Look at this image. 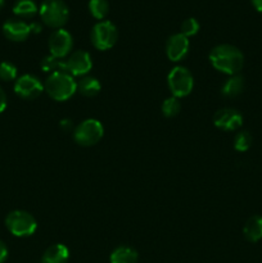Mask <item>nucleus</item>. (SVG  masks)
Masks as SVG:
<instances>
[{
  "label": "nucleus",
  "mask_w": 262,
  "mask_h": 263,
  "mask_svg": "<svg viewBox=\"0 0 262 263\" xmlns=\"http://www.w3.org/2000/svg\"><path fill=\"white\" fill-rule=\"evenodd\" d=\"M3 7H4V0H0V9H2Z\"/></svg>",
  "instance_id": "obj_31"
},
{
  "label": "nucleus",
  "mask_w": 262,
  "mask_h": 263,
  "mask_svg": "<svg viewBox=\"0 0 262 263\" xmlns=\"http://www.w3.org/2000/svg\"><path fill=\"white\" fill-rule=\"evenodd\" d=\"M48 45L51 55L62 59L71 53L72 46H73V39L68 31L64 28H58L49 36Z\"/></svg>",
  "instance_id": "obj_8"
},
{
  "label": "nucleus",
  "mask_w": 262,
  "mask_h": 263,
  "mask_svg": "<svg viewBox=\"0 0 262 263\" xmlns=\"http://www.w3.org/2000/svg\"><path fill=\"white\" fill-rule=\"evenodd\" d=\"M181 33L186 37L189 36L197 35L198 31H199V22H198L195 18H186L184 22L181 23Z\"/></svg>",
  "instance_id": "obj_25"
},
{
  "label": "nucleus",
  "mask_w": 262,
  "mask_h": 263,
  "mask_svg": "<svg viewBox=\"0 0 262 263\" xmlns=\"http://www.w3.org/2000/svg\"><path fill=\"white\" fill-rule=\"evenodd\" d=\"M104 134V127L100 121L89 118L85 120L74 128L73 139L79 145L81 146H92L99 143L100 139Z\"/></svg>",
  "instance_id": "obj_7"
},
{
  "label": "nucleus",
  "mask_w": 262,
  "mask_h": 263,
  "mask_svg": "<svg viewBox=\"0 0 262 263\" xmlns=\"http://www.w3.org/2000/svg\"><path fill=\"white\" fill-rule=\"evenodd\" d=\"M30 28H31V32H35V33L40 32L41 31V26L39 25V23H31Z\"/></svg>",
  "instance_id": "obj_30"
},
{
  "label": "nucleus",
  "mask_w": 262,
  "mask_h": 263,
  "mask_svg": "<svg viewBox=\"0 0 262 263\" xmlns=\"http://www.w3.org/2000/svg\"><path fill=\"white\" fill-rule=\"evenodd\" d=\"M41 69L44 72L53 73L57 71H64V61H61L59 58H55L53 55H48L41 61Z\"/></svg>",
  "instance_id": "obj_22"
},
{
  "label": "nucleus",
  "mask_w": 262,
  "mask_h": 263,
  "mask_svg": "<svg viewBox=\"0 0 262 263\" xmlns=\"http://www.w3.org/2000/svg\"><path fill=\"white\" fill-rule=\"evenodd\" d=\"M17 77V67L10 62L0 63V80L3 81H13Z\"/></svg>",
  "instance_id": "obj_24"
},
{
  "label": "nucleus",
  "mask_w": 262,
  "mask_h": 263,
  "mask_svg": "<svg viewBox=\"0 0 262 263\" xmlns=\"http://www.w3.org/2000/svg\"><path fill=\"white\" fill-rule=\"evenodd\" d=\"M167 84H169L170 91L172 92V97L184 98L192 92L194 79L189 69L182 66H177L172 68L169 73Z\"/></svg>",
  "instance_id": "obj_5"
},
{
  "label": "nucleus",
  "mask_w": 262,
  "mask_h": 263,
  "mask_svg": "<svg viewBox=\"0 0 262 263\" xmlns=\"http://www.w3.org/2000/svg\"><path fill=\"white\" fill-rule=\"evenodd\" d=\"M243 235L251 243H257L262 239V216H252L243 228Z\"/></svg>",
  "instance_id": "obj_15"
},
{
  "label": "nucleus",
  "mask_w": 262,
  "mask_h": 263,
  "mask_svg": "<svg viewBox=\"0 0 262 263\" xmlns=\"http://www.w3.org/2000/svg\"><path fill=\"white\" fill-rule=\"evenodd\" d=\"M59 126H61V128H63L64 131H68V130H71V127H72V121L71 120H63L61 123H59Z\"/></svg>",
  "instance_id": "obj_28"
},
{
  "label": "nucleus",
  "mask_w": 262,
  "mask_h": 263,
  "mask_svg": "<svg viewBox=\"0 0 262 263\" xmlns=\"http://www.w3.org/2000/svg\"><path fill=\"white\" fill-rule=\"evenodd\" d=\"M41 21L51 28H62L69 17V9L63 0H44L40 5Z\"/></svg>",
  "instance_id": "obj_3"
},
{
  "label": "nucleus",
  "mask_w": 262,
  "mask_h": 263,
  "mask_svg": "<svg viewBox=\"0 0 262 263\" xmlns=\"http://www.w3.org/2000/svg\"><path fill=\"white\" fill-rule=\"evenodd\" d=\"M3 33L8 40L21 43L30 36L31 28L30 25H27L25 21L12 18V20L5 21V23L3 25Z\"/></svg>",
  "instance_id": "obj_13"
},
{
  "label": "nucleus",
  "mask_w": 262,
  "mask_h": 263,
  "mask_svg": "<svg viewBox=\"0 0 262 263\" xmlns=\"http://www.w3.org/2000/svg\"><path fill=\"white\" fill-rule=\"evenodd\" d=\"M100 89H102V85H100L99 80L92 76L82 77L79 84H77L79 92L86 98H92L95 95H98Z\"/></svg>",
  "instance_id": "obj_18"
},
{
  "label": "nucleus",
  "mask_w": 262,
  "mask_h": 263,
  "mask_svg": "<svg viewBox=\"0 0 262 263\" xmlns=\"http://www.w3.org/2000/svg\"><path fill=\"white\" fill-rule=\"evenodd\" d=\"M89 12L92 17L102 21L109 13V3L108 0H89Z\"/></svg>",
  "instance_id": "obj_20"
},
{
  "label": "nucleus",
  "mask_w": 262,
  "mask_h": 263,
  "mask_svg": "<svg viewBox=\"0 0 262 263\" xmlns=\"http://www.w3.org/2000/svg\"><path fill=\"white\" fill-rule=\"evenodd\" d=\"M252 145V135L248 131H240L234 139V148L238 152H247Z\"/></svg>",
  "instance_id": "obj_23"
},
{
  "label": "nucleus",
  "mask_w": 262,
  "mask_h": 263,
  "mask_svg": "<svg viewBox=\"0 0 262 263\" xmlns=\"http://www.w3.org/2000/svg\"><path fill=\"white\" fill-rule=\"evenodd\" d=\"M244 79L240 74H234L230 79L226 80L225 84L221 87V94L226 98H235L243 92Z\"/></svg>",
  "instance_id": "obj_17"
},
{
  "label": "nucleus",
  "mask_w": 262,
  "mask_h": 263,
  "mask_svg": "<svg viewBox=\"0 0 262 263\" xmlns=\"http://www.w3.org/2000/svg\"><path fill=\"white\" fill-rule=\"evenodd\" d=\"M44 91V85L33 74H23L15 81L14 92L22 99H36Z\"/></svg>",
  "instance_id": "obj_9"
},
{
  "label": "nucleus",
  "mask_w": 262,
  "mask_h": 263,
  "mask_svg": "<svg viewBox=\"0 0 262 263\" xmlns=\"http://www.w3.org/2000/svg\"><path fill=\"white\" fill-rule=\"evenodd\" d=\"M91 57L85 50H76L64 61V71L71 76H84L91 69Z\"/></svg>",
  "instance_id": "obj_10"
},
{
  "label": "nucleus",
  "mask_w": 262,
  "mask_h": 263,
  "mask_svg": "<svg viewBox=\"0 0 262 263\" xmlns=\"http://www.w3.org/2000/svg\"><path fill=\"white\" fill-rule=\"evenodd\" d=\"M38 10V5L33 0H17L13 7V13L21 18H32Z\"/></svg>",
  "instance_id": "obj_19"
},
{
  "label": "nucleus",
  "mask_w": 262,
  "mask_h": 263,
  "mask_svg": "<svg viewBox=\"0 0 262 263\" xmlns=\"http://www.w3.org/2000/svg\"><path fill=\"white\" fill-rule=\"evenodd\" d=\"M7 103H8L7 94H5L4 90H3L2 86H0V113H3L5 110V108H7Z\"/></svg>",
  "instance_id": "obj_26"
},
{
  "label": "nucleus",
  "mask_w": 262,
  "mask_h": 263,
  "mask_svg": "<svg viewBox=\"0 0 262 263\" xmlns=\"http://www.w3.org/2000/svg\"><path fill=\"white\" fill-rule=\"evenodd\" d=\"M44 90L48 92L51 99L57 102H64L69 99L77 91V84L73 80V76L66 71H57L49 73Z\"/></svg>",
  "instance_id": "obj_2"
},
{
  "label": "nucleus",
  "mask_w": 262,
  "mask_h": 263,
  "mask_svg": "<svg viewBox=\"0 0 262 263\" xmlns=\"http://www.w3.org/2000/svg\"><path fill=\"white\" fill-rule=\"evenodd\" d=\"M5 226L12 235L18 238L32 235L38 229V222L31 213L26 211H13L5 218Z\"/></svg>",
  "instance_id": "obj_4"
},
{
  "label": "nucleus",
  "mask_w": 262,
  "mask_h": 263,
  "mask_svg": "<svg viewBox=\"0 0 262 263\" xmlns=\"http://www.w3.org/2000/svg\"><path fill=\"white\" fill-rule=\"evenodd\" d=\"M8 258V248L4 241L0 240V263H4Z\"/></svg>",
  "instance_id": "obj_27"
},
{
  "label": "nucleus",
  "mask_w": 262,
  "mask_h": 263,
  "mask_svg": "<svg viewBox=\"0 0 262 263\" xmlns=\"http://www.w3.org/2000/svg\"><path fill=\"white\" fill-rule=\"evenodd\" d=\"M110 263H136L138 262V252L131 247H117L110 253Z\"/></svg>",
  "instance_id": "obj_16"
},
{
  "label": "nucleus",
  "mask_w": 262,
  "mask_h": 263,
  "mask_svg": "<svg viewBox=\"0 0 262 263\" xmlns=\"http://www.w3.org/2000/svg\"><path fill=\"white\" fill-rule=\"evenodd\" d=\"M213 123L223 131H235L243 125V116L233 108H222L213 116Z\"/></svg>",
  "instance_id": "obj_11"
},
{
  "label": "nucleus",
  "mask_w": 262,
  "mask_h": 263,
  "mask_svg": "<svg viewBox=\"0 0 262 263\" xmlns=\"http://www.w3.org/2000/svg\"><path fill=\"white\" fill-rule=\"evenodd\" d=\"M251 3L257 12L262 13V0H251Z\"/></svg>",
  "instance_id": "obj_29"
},
{
  "label": "nucleus",
  "mask_w": 262,
  "mask_h": 263,
  "mask_svg": "<svg viewBox=\"0 0 262 263\" xmlns=\"http://www.w3.org/2000/svg\"><path fill=\"white\" fill-rule=\"evenodd\" d=\"M210 62L217 71L234 76L241 71L244 66V55L236 46L221 44L210 51Z\"/></svg>",
  "instance_id": "obj_1"
},
{
  "label": "nucleus",
  "mask_w": 262,
  "mask_h": 263,
  "mask_svg": "<svg viewBox=\"0 0 262 263\" xmlns=\"http://www.w3.org/2000/svg\"><path fill=\"white\" fill-rule=\"evenodd\" d=\"M189 51V39L180 33L170 36L166 43V54L170 61L179 62L186 57Z\"/></svg>",
  "instance_id": "obj_12"
},
{
  "label": "nucleus",
  "mask_w": 262,
  "mask_h": 263,
  "mask_svg": "<svg viewBox=\"0 0 262 263\" xmlns=\"http://www.w3.org/2000/svg\"><path fill=\"white\" fill-rule=\"evenodd\" d=\"M181 110V103L179 102V98H167L163 103H162V113L166 117H176Z\"/></svg>",
  "instance_id": "obj_21"
},
{
  "label": "nucleus",
  "mask_w": 262,
  "mask_h": 263,
  "mask_svg": "<svg viewBox=\"0 0 262 263\" xmlns=\"http://www.w3.org/2000/svg\"><path fill=\"white\" fill-rule=\"evenodd\" d=\"M117 27L110 21H100L95 23L90 32V40L98 50H108L117 43Z\"/></svg>",
  "instance_id": "obj_6"
},
{
  "label": "nucleus",
  "mask_w": 262,
  "mask_h": 263,
  "mask_svg": "<svg viewBox=\"0 0 262 263\" xmlns=\"http://www.w3.org/2000/svg\"><path fill=\"white\" fill-rule=\"evenodd\" d=\"M69 258V251L64 244H54L49 247L43 254L41 263H67Z\"/></svg>",
  "instance_id": "obj_14"
}]
</instances>
